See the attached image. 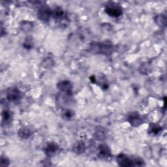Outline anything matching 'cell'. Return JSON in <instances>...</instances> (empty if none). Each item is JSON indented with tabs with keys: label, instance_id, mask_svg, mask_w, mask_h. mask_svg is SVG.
<instances>
[{
	"label": "cell",
	"instance_id": "d6986e66",
	"mask_svg": "<svg viewBox=\"0 0 167 167\" xmlns=\"http://www.w3.org/2000/svg\"><path fill=\"white\" fill-rule=\"evenodd\" d=\"M9 161H8L7 159L1 157V166H8V165H9Z\"/></svg>",
	"mask_w": 167,
	"mask_h": 167
},
{
	"label": "cell",
	"instance_id": "9c48e42d",
	"mask_svg": "<svg viewBox=\"0 0 167 167\" xmlns=\"http://www.w3.org/2000/svg\"><path fill=\"white\" fill-rule=\"evenodd\" d=\"M31 134L32 133L30 130L27 128H22L18 131V136L22 138H28L31 136Z\"/></svg>",
	"mask_w": 167,
	"mask_h": 167
},
{
	"label": "cell",
	"instance_id": "30bf717a",
	"mask_svg": "<svg viewBox=\"0 0 167 167\" xmlns=\"http://www.w3.org/2000/svg\"><path fill=\"white\" fill-rule=\"evenodd\" d=\"M86 149L85 144L83 142H78L73 147V151L78 154H80L84 152Z\"/></svg>",
	"mask_w": 167,
	"mask_h": 167
},
{
	"label": "cell",
	"instance_id": "8fae6325",
	"mask_svg": "<svg viewBox=\"0 0 167 167\" xmlns=\"http://www.w3.org/2000/svg\"><path fill=\"white\" fill-rule=\"evenodd\" d=\"M155 22L156 24L159 26L161 27H163L165 26L166 24V16H163V15H161V16H157L155 18Z\"/></svg>",
	"mask_w": 167,
	"mask_h": 167
},
{
	"label": "cell",
	"instance_id": "7a4b0ae2",
	"mask_svg": "<svg viewBox=\"0 0 167 167\" xmlns=\"http://www.w3.org/2000/svg\"><path fill=\"white\" fill-rule=\"evenodd\" d=\"M93 52H98L102 54H109L112 52V46L105 44H93L91 46Z\"/></svg>",
	"mask_w": 167,
	"mask_h": 167
},
{
	"label": "cell",
	"instance_id": "ac0fdd59",
	"mask_svg": "<svg viewBox=\"0 0 167 167\" xmlns=\"http://www.w3.org/2000/svg\"><path fill=\"white\" fill-rule=\"evenodd\" d=\"M161 130V128L158 126V125H154V126H152L151 131L153 133H154V134H157V133L160 131Z\"/></svg>",
	"mask_w": 167,
	"mask_h": 167
},
{
	"label": "cell",
	"instance_id": "6da1fadb",
	"mask_svg": "<svg viewBox=\"0 0 167 167\" xmlns=\"http://www.w3.org/2000/svg\"><path fill=\"white\" fill-rule=\"evenodd\" d=\"M105 12L112 17H119L122 14V9L119 5L116 4H110L105 8Z\"/></svg>",
	"mask_w": 167,
	"mask_h": 167
},
{
	"label": "cell",
	"instance_id": "277c9868",
	"mask_svg": "<svg viewBox=\"0 0 167 167\" xmlns=\"http://www.w3.org/2000/svg\"><path fill=\"white\" fill-rule=\"evenodd\" d=\"M23 97V93L18 89L13 88L8 91L7 99L11 101H16L20 100Z\"/></svg>",
	"mask_w": 167,
	"mask_h": 167
},
{
	"label": "cell",
	"instance_id": "ba28073f",
	"mask_svg": "<svg viewBox=\"0 0 167 167\" xmlns=\"http://www.w3.org/2000/svg\"><path fill=\"white\" fill-rule=\"evenodd\" d=\"M129 120L130 123L134 127L139 126V125L142 123V120L140 119L139 115L136 114V113L132 114L131 115H130Z\"/></svg>",
	"mask_w": 167,
	"mask_h": 167
},
{
	"label": "cell",
	"instance_id": "52a82bcc",
	"mask_svg": "<svg viewBox=\"0 0 167 167\" xmlns=\"http://www.w3.org/2000/svg\"><path fill=\"white\" fill-rule=\"evenodd\" d=\"M100 158L106 159L110 156V151L109 147L107 145H101L99 147V154Z\"/></svg>",
	"mask_w": 167,
	"mask_h": 167
},
{
	"label": "cell",
	"instance_id": "5b68a950",
	"mask_svg": "<svg viewBox=\"0 0 167 167\" xmlns=\"http://www.w3.org/2000/svg\"><path fill=\"white\" fill-rule=\"evenodd\" d=\"M51 16H52V11L48 7L41 8L38 12V17L42 21H48Z\"/></svg>",
	"mask_w": 167,
	"mask_h": 167
},
{
	"label": "cell",
	"instance_id": "8992f818",
	"mask_svg": "<svg viewBox=\"0 0 167 167\" xmlns=\"http://www.w3.org/2000/svg\"><path fill=\"white\" fill-rule=\"evenodd\" d=\"M57 88L61 91L65 92L67 94L72 93V88L73 86L70 82L69 81H62L59 82L57 84Z\"/></svg>",
	"mask_w": 167,
	"mask_h": 167
},
{
	"label": "cell",
	"instance_id": "5bb4252c",
	"mask_svg": "<svg viewBox=\"0 0 167 167\" xmlns=\"http://www.w3.org/2000/svg\"><path fill=\"white\" fill-rule=\"evenodd\" d=\"M32 24L27 21H24L21 23V28L24 32H28L32 28Z\"/></svg>",
	"mask_w": 167,
	"mask_h": 167
},
{
	"label": "cell",
	"instance_id": "2e32d148",
	"mask_svg": "<svg viewBox=\"0 0 167 167\" xmlns=\"http://www.w3.org/2000/svg\"><path fill=\"white\" fill-rule=\"evenodd\" d=\"M95 135L97 138L99 139V140H102V139H104L105 137V133L102 132L101 130L97 131Z\"/></svg>",
	"mask_w": 167,
	"mask_h": 167
},
{
	"label": "cell",
	"instance_id": "7c38bea8",
	"mask_svg": "<svg viewBox=\"0 0 167 167\" xmlns=\"http://www.w3.org/2000/svg\"><path fill=\"white\" fill-rule=\"evenodd\" d=\"M42 65L46 69H49L54 66V62L52 58H46L45 60H43V62H42Z\"/></svg>",
	"mask_w": 167,
	"mask_h": 167
},
{
	"label": "cell",
	"instance_id": "e0dca14e",
	"mask_svg": "<svg viewBox=\"0 0 167 167\" xmlns=\"http://www.w3.org/2000/svg\"><path fill=\"white\" fill-rule=\"evenodd\" d=\"M3 121H7L10 118V114L7 111H4L2 113Z\"/></svg>",
	"mask_w": 167,
	"mask_h": 167
},
{
	"label": "cell",
	"instance_id": "4fadbf2b",
	"mask_svg": "<svg viewBox=\"0 0 167 167\" xmlns=\"http://www.w3.org/2000/svg\"><path fill=\"white\" fill-rule=\"evenodd\" d=\"M58 148V147L56 144H55L54 143H51L47 146L46 148V151L47 153H48V154H53V153H55L57 151Z\"/></svg>",
	"mask_w": 167,
	"mask_h": 167
},
{
	"label": "cell",
	"instance_id": "3957f363",
	"mask_svg": "<svg viewBox=\"0 0 167 167\" xmlns=\"http://www.w3.org/2000/svg\"><path fill=\"white\" fill-rule=\"evenodd\" d=\"M116 160L117 163H118L119 166L125 167L134 166V161L131 160L129 157H128L127 155L124 154L119 155Z\"/></svg>",
	"mask_w": 167,
	"mask_h": 167
},
{
	"label": "cell",
	"instance_id": "ffe728a7",
	"mask_svg": "<svg viewBox=\"0 0 167 167\" xmlns=\"http://www.w3.org/2000/svg\"><path fill=\"white\" fill-rule=\"evenodd\" d=\"M73 112H72V111H71V110H67L66 112H65V114H64V116H65L67 118H68V119H69V118H71L72 116H73Z\"/></svg>",
	"mask_w": 167,
	"mask_h": 167
},
{
	"label": "cell",
	"instance_id": "9a60e30c",
	"mask_svg": "<svg viewBox=\"0 0 167 167\" xmlns=\"http://www.w3.org/2000/svg\"><path fill=\"white\" fill-rule=\"evenodd\" d=\"M63 15V11L62 9L58 8L55 10H54V12H52V16L55 18H60L62 17Z\"/></svg>",
	"mask_w": 167,
	"mask_h": 167
}]
</instances>
